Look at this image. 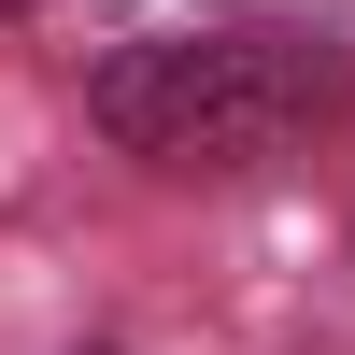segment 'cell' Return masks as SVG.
Wrapping results in <instances>:
<instances>
[{
	"instance_id": "obj_1",
	"label": "cell",
	"mask_w": 355,
	"mask_h": 355,
	"mask_svg": "<svg viewBox=\"0 0 355 355\" xmlns=\"http://www.w3.org/2000/svg\"><path fill=\"white\" fill-rule=\"evenodd\" d=\"M341 100V57L313 28H214V43H142L100 71V128L157 171H256Z\"/></svg>"
},
{
	"instance_id": "obj_2",
	"label": "cell",
	"mask_w": 355,
	"mask_h": 355,
	"mask_svg": "<svg viewBox=\"0 0 355 355\" xmlns=\"http://www.w3.org/2000/svg\"><path fill=\"white\" fill-rule=\"evenodd\" d=\"M0 15H28V0H0Z\"/></svg>"
}]
</instances>
